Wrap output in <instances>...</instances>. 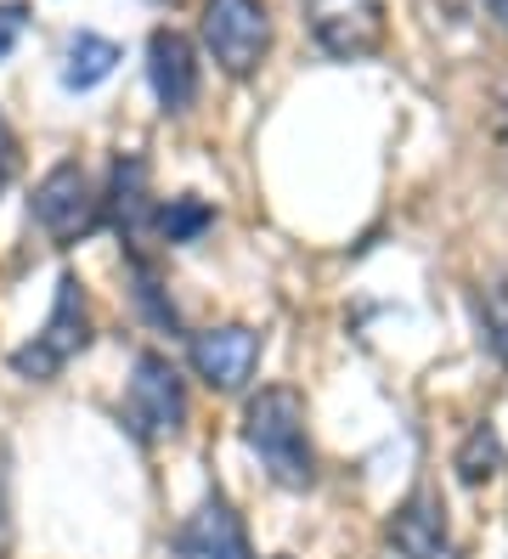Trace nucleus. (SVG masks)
<instances>
[{
    "instance_id": "nucleus-1",
    "label": "nucleus",
    "mask_w": 508,
    "mask_h": 559,
    "mask_svg": "<svg viewBox=\"0 0 508 559\" xmlns=\"http://www.w3.org/2000/svg\"><path fill=\"white\" fill-rule=\"evenodd\" d=\"M244 441L260 457V469L283 491L317 486V447H311V413L294 384H265L244 407Z\"/></svg>"
},
{
    "instance_id": "nucleus-2",
    "label": "nucleus",
    "mask_w": 508,
    "mask_h": 559,
    "mask_svg": "<svg viewBox=\"0 0 508 559\" xmlns=\"http://www.w3.org/2000/svg\"><path fill=\"white\" fill-rule=\"evenodd\" d=\"M96 322H91V294L74 272L57 277V300H51V317L34 340H23L12 350V373L28 379V384H51L68 361H80V350L91 345Z\"/></svg>"
},
{
    "instance_id": "nucleus-3",
    "label": "nucleus",
    "mask_w": 508,
    "mask_h": 559,
    "mask_svg": "<svg viewBox=\"0 0 508 559\" xmlns=\"http://www.w3.org/2000/svg\"><path fill=\"white\" fill-rule=\"evenodd\" d=\"M125 430L142 441V447H164L187 430V379L176 373V361L158 356V350H142L130 368V384H125Z\"/></svg>"
},
{
    "instance_id": "nucleus-4",
    "label": "nucleus",
    "mask_w": 508,
    "mask_h": 559,
    "mask_svg": "<svg viewBox=\"0 0 508 559\" xmlns=\"http://www.w3.org/2000/svg\"><path fill=\"white\" fill-rule=\"evenodd\" d=\"M28 221L40 226L57 249L85 243L102 226V192H96L85 164H74V158L51 164V170L40 176V187H34V199H28Z\"/></svg>"
},
{
    "instance_id": "nucleus-5",
    "label": "nucleus",
    "mask_w": 508,
    "mask_h": 559,
    "mask_svg": "<svg viewBox=\"0 0 508 559\" xmlns=\"http://www.w3.org/2000/svg\"><path fill=\"white\" fill-rule=\"evenodd\" d=\"M198 40L215 57V69L232 80L260 74V62L271 51V12L265 0H203Z\"/></svg>"
},
{
    "instance_id": "nucleus-6",
    "label": "nucleus",
    "mask_w": 508,
    "mask_h": 559,
    "mask_svg": "<svg viewBox=\"0 0 508 559\" xmlns=\"http://www.w3.org/2000/svg\"><path fill=\"white\" fill-rule=\"evenodd\" d=\"M260 350L265 340L244 322H221V328H203V334H187V361L192 373L215 390V396H237L255 368H260Z\"/></svg>"
},
{
    "instance_id": "nucleus-7",
    "label": "nucleus",
    "mask_w": 508,
    "mask_h": 559,
    "mask_svg": "<svg viewBox=\"0 0 508 559\" xmlns=\"http://www.w3.org/2000/svg\"><path fill=\"white\" fill-rule=\"evenodd\" d=\"M305 23L333 62H362L385 46V0H305Z\"/></svg>"
},
{
    "instance_id": "nucleus-8",
    "label": "nucleus",
    "mask_w": 508,
    "mask_h": 559,
    "mask_svg": "<svg viewBox=\"0 0 508 559\" xmlns=\"http://www.w3.org/2000/svg\"><path fill=\"white\" fill-rule=\"evenodd\" d=\"M169 559H255L249 548V525L237 514V503L221 486H210L198 498V509L176 525L169 537Z\"/></svg>"
},
{
    "instance_id": "nucleus-9",
    "label": "nucleus",
    "mask_w": 508,
    "mask_h": 559,
    "mask_svg": "<svg viewBox=\"0 0 508 559\" xmlns=\"http://www.w3.org/2000/svg\"><path fill=\"white\" fill-rule=\"evenodd\" d=\"M147 85L158 96L164 119H187L198 108V46L176 28H153L147 35Z\"/></svg>"
},
{
    "instance_id": "nucleus-10",
    "label": "nucleus",
    "mask_w": 508,
    "mask_h": 559,
    "mask_svg": "<svg viewBox=\"0 0 508 559\" xmlns=\"http://www.w3.org/2000/svg\"><path fill=\"white\" fill-rule=\"evenodd\" d=\"M385 543H390L395 559H440L447 554L452 532H447V503H440V491H429V486L406 491L385 520Z\"/></svg>"
},
{
    "instance_id": "nucleus-11",
    "label": "nucleus",
    "mask_w": 508,
    "mask_h": 559,
    "mask_svg": "<svg viewBox=\"0 0 508 559\" xmlns=\"http://www.w3.org/2000/svg\"><path fill=\"white\" fill-rule=\"evenodd\" d=\"M102 221L119 233L125 249H142V233L153 226V192H147V158H114L108 192H102Z\"/></svg>"
},
{
    "instance_id": "nucleus-12",
    "label": "nucleus",
    "mask_w": 508,
    "mask_h": 559,
    "mask_svg": "<svg viewBox=\"0 0 508 559\" xmlns=\"http://www.w3.org/2000/svg\"><path fill=\"white\" fill-rule=\"evenodd\" d=\"M125 272H130V294H135V311H142L158 334H187L181 328V311H176V300H169V288H164V277H158V266H153V254L147 249H125Z\"/></svg>"
},
{
    "instance_id": "nucleus-13",
    "label": "nucleus",
    "mask_w": 508,
    "mask_h": 559,
    "mask_svg": "<svg viewBox=\"0 0 508 559\" xmlns=\"http://www.w3.org/2000/svg\"><path fill=\"white\" fill-rule=\"evenodd\" d=\"M114 69H119V46L108 35H91V28H80L62 51V85L68 91H96Z\"/></svg>"
},
{
    "instance_id": "nucleus-14",
    "label": "nucleus",
    "mask_w": 508,
    "mask_h": 559,
    "mask_svg": "<svg viewBox=\"0 0 508 559\" xmlns=\"http://www.w3.org/2000/svg\"><path fill=\"white\" fill-rule=\"evenodd\" d=\"M210 226H215V210L203 204L198 192H176V199H158V204H153V226H147V233H153L158 243L176 249V243H198Z\"/></svg>"
},
{
    "instance_id": "nucleus-15",
    "label": "nucleus",
    "mask_w": 508,
    "mask_h": 559,
    "mask_svg": "<svg viewBox=\"0 0 508 559\" xmlns=\"http://www.w3.org/2000/svg\"><path fill=\"white\" fill-rule=\"evenodd\" d=\"M503 464H508V452H503V436L492 430V424H474V430L463 436V447H458V457H452V469H458L463 486H486V480H497Z\"/></svg>"
},
{
    "instance_id": "nucleus-16",
    "label": "nucleus",
    "mask_w": 508,
    "mask_h": 559,
    "mask_svg": "<svg viewBox=\"0 0 508 559\" xmlns=\"http://www.w3.org/2000/svg\"><path fill=\"white\" fill-rule=\"evenodd\" d=\"M474 317H481V345L508 368V277H492L474 294Z\"/></svg>"
},
{
    "instance_id": "nucleus-17",
    "label": "nucleus",
    "mask_w": 508,
    "mask_h": 559,
    "mask_svg": "<svg viewBox=\"0 0 508 559\" xmlns=\"http://www.w3.org/2000/svg\"><path fill=\"white\" fill-rule=\"evenodd\" d=\"M17 548V514H12V447L0 436V559H12Z\"/></svg>"
},
{
    "instance_id": "nucleus-18",
    "label": "nucleus",
    "mask_w": 508,
    "mask_h": 559,
    "mask_svg": "<svg viewBox=\"0 0 508 559\" xmlns=\"http://www.w3.org/2000/svg\"><path fill=\"white\" fill-rule=\"evenodd\" d=\"M23 28H28V7H17V0H7V7H0V62H7V57L17 51Z\"/></svg>"
},
{
    "instance_id": "nucleus-19",
    "label": "nucleus",
    "mask_w": 508,
    "mask_h": 559,
    "mask_svg": "<svg viewBox=\"0 0 508 559\" xmlns=\"http://www.w3.org/2000/svg\"><path fill=\"white\" fill-rule=\"evenodd\" d=\"M12 176H17V136H12L7 114H0V192L12 187Z\"/></svg>"
},
{
    "instance_id": "nucleus-20",
    "label": "nucleus",
    "mask_w": 508,
    "mask_h": 559,
    "mask_svg": "<svg viewBox=\"0 0 508 559\" xmlns=\"http://www.w3.org/2000/svg\"><path fill=\"white\" fill-rule=\"evenodd\" d=\"M486 7H492V17H497V23L508 28V0H486Z\"/></svg>"
},
{
    "instance_id": "nucleus-21",
    "label": "nucleus",
    "mask_w": 508,
    "mask_h": 559,
    "mask_svg": "<svg viewBox=\"0 0 508 559\" xmlns=\"http://www.w3.org/2000/svg\"><path fill=\"white\" fill-rule=\"evenodd\" d=\"M158 7H176V0H158Z\"/></svg>"
},
{
    "instance_id": "nucleus-22",
    "label": "nucleus",
    "mask_w": 508,
    "mask_h": 559,
    "mask_svg": "<svg viewBox=\"0 0 508 559\" xmlns=\"http://www.w3.org/2000/svg\"><path fill=\"white\" fill-rule=\"evenodd\" d=\"M277 559H288V554H277Z\"/></svg>"
}]
</instances>
